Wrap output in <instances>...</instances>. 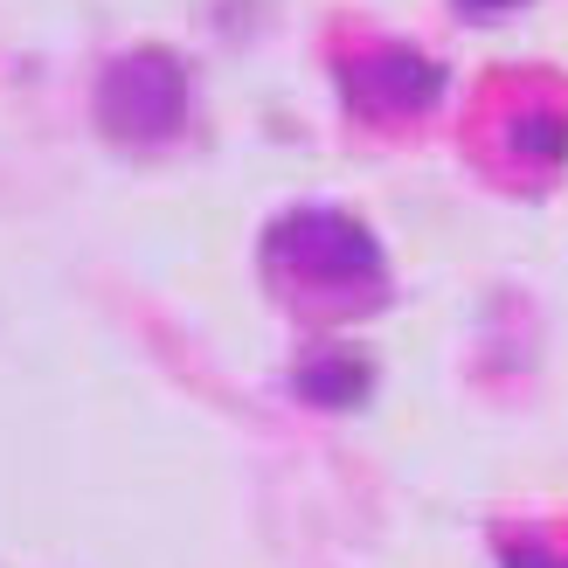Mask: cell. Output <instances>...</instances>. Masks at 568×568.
Here are the masks:
<instances>
[{
  "mask_svg": "<svg viewBox=\"0 0 568 568\" xmlns=\"http://www.w3.org/2000/svg\"><path fill=\"white\" fill-rule=\"evenodd\" d=\"M339 91L361 119H416L444 98V70L416 49H375V55H354L339 70Z\"/></svg>",
  "mask_w": 568,
  "mask_h": 568,
  "instance_id": "3957f363",
  "label": "cell"
},
{
  "mask_svg": "<svg viewBox=\"0 0 568 568\" xmlns=\"http://www.w3.org/2000/svg\"><path fill=\"white\" fill-rule=\"evenodd\" d=\"M271 271L326 292H382V243L339 209H292L271 222Z\"/></svg>",
  "mask_w": 568,
  "mask_h": 568,
  "instance_id": "6da1fadb",
  "label": "cell"
},
{
  "mask_svg": "<svg viewBox=\"0 0 568 568\" xmlns=\"http://www.w3.org/2000/svg\"><path fill=\"white\" fill-rule=\"evenodd\" d=\"M506 568H541V561H534L527 548H506Z\"/></svg>",
  "mask_w": 568,
  "mask_h": 568,
  "instance_id": "52a82bcc",
  "label": "cell"
},
{
  "mask_svg": "<svg viewBox=\"0 0 568 568\" xmlns=\"http://www.w3.org/2000/svg\"><path fill=\"white\" fill-rule=\"evenodd\" d=\"M465 14H499V8H520V0H458Z\"/></svg>",
  "mask_w": 568,
  "mask_h": 568,
  "instance_id": "8992f818",
  "label": "cell"
},
{
  "mask_svg": "<svg viewBox=\"0 0 568 568\" xmlns=\"http://www.w3.org/2000/svg\"><path fill=\"white\" fill-rule=\"evenodd\" d=\"M98 125L119 146H166L187 125V70L166 49H132L98 77Z\"/></svg>",
  "mask_w": 568,
  "mask_h": 568,
  "instance_id": "7a4b0ae2",
  "label": "cell"
},
{
  "mask_svg": "<svg viewBox=\"0 0 568 568\" xmlns=\"http://www.w3.org/2000/svg\"><path fill=\"white\" fill-rule=\"evenodd\" d=\"M367 388H375V367H367L361 354H312L298 367V395L320 409H361Z\"/></svg>",
  "mask_w": 568,
  "mask_h": 568,
  "instance_id": "277c9868",
  "label": "cell"
},
{
  "mask_svg": "<svg viewBox=\"0 0 568 568\" xmlns=\"http://www.w3.org/2000/svg\"><path fill=\"white\" fill-rule=\"evenodd\" d=\"M514 146L527 160H568V119L561 111H527V119H514Z\"/></svg>",
  "mask_w": 568,
  "mask_h": 568,
  "instance_id": "5b68a950",
  "label": "cell"
}]
</instances>
